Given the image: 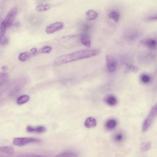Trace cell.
Returning a JSON list of instances; mask_svg holds the SVG:
<instances>
[{
	"label": "cell",
	"instance_id": "cell-27",
	"mask_svg": "<svg viewBox=\"0 0 157 157\" xmlns=\"http://www.w3.org/2000/svg\"><path fill=\"white\" fill-rule=\"evenodd\" d=\"M123 136L121 134H118L115 136V140L118 141H121L123 139Z\"/></svg>",
	"mask_w": 157,
	"mask_h": 157
},
{
	"label": "cell",
	"instance_id": "cell-2",
	"mask_svg": "<svg viewBox=\"0 0 157 157\" xmlns=\"http://www.w3.org/2000/svg\"><path fill=\"white\" fill-rule=\"evenodd\" d=\"M156 115L157 105L156 104L152 108L148 116L143 123L142 131L143 132H145L148 130L154 121Z\"/></svg>",
	"mask_w": 157,
	"mask_h": 157
},
{
	"label": "cell",
	"instance_id": "cell-23",
	"mask_svg": "<svg viewBox=\"0 0 157 157\" xmlns=\"http://www.w3.org/2000/svg\"><path fill=\"white\" fill-rule=\"evenodd\" d=\"M7 29L6 27L2 23L0 25V40L5 36Z\"/></svg>",
	"mask_w": 157,
	"mask_h": 157
},
{
	"label": "cell",
	"instance_id": "cell-30",
	"mask_svg": "<svg viewBox=\"0 0 157 157\" xmlns=\"http://www.w3.org/2000/svg\"><path fill=\"white\" fill-rule=\"evenodd\" d=\"M1 69L3 71L6 70H7V67L6 66H3L2 67Z\"/></svg>",
	"mask_w": 157,
	"mask_h": 157
},
{
	"label": "cell",
	"instance_id": "cell-5",
	"mask_svg": "<svg viewBox=\"0 0 157 157\" xmlns=\"http://www.w3.org/2000/svg\"><path fill=\"white\" fill-rule=\"evenodd\" d=\"M106 64L108 70L110 72L115 71L117 66V62L115 58L110 55H107L106 57Z\"/></svg>",
	"mask_w": 157,
	"mask_h": 157
},
{
	"label": "cell",
	"instance_id": "cell-28",
	"mask_svg": "<svg viewBox=\"0 0 157 157\" xmlns=\"http://www.w3.org/2000/svg\"><path fill=\"white\" fill-rule=\"evenodd\" d=\"M37 52V49L36 48H32L30 49V53L31 54L35 55Z\"/></svg>",
	"mask_w": 157,
	"mask_h": 157
},
{
	"label": "cell",
	"instance_id": "cell-7",
	"mask_svg": "<svg viewBox=\"0 0 157 157\" xmlns=\"http://www.w3.org/2000/svg\"><path fill=\"white\" fill-rule=\"evenodd\" d=\"M140 43L143 47L151 49H154L156 47V41L153 39H146L141 40Z\"/></svg>",
	"mask_w": 157,
	"mask_h": 157
},
{
	"label": "cell",
	"instance_id": "cell-10",
	"mask_svg": "<svg viewBox=\"0 0 157 157\" xmlns=\"http://www.w3.org/2000/svg\"><path fill=\"white\" fill-rule=\"evenodd\" d=\"M98 15L97 13L92 10H88L85 13L86 19L89 21L95 20L98 17Z\"/></svg>",
	"mask_w": 157,
	"mask_h": 157
},
{
	"label": "cell",
	"instance_id": "cell-12",
	"mask_svg": "<svg viewBox=\"0 0 157 157\" xmlns=\"http://www.w3.org/2000/svg\"><path fill=\"white\" fill-rule=\"evenodd\" d=\"M54 6V5L50 3L41 4L37 7L36 9L37 11L41 12L47 11L53 7Z\"/></svg>",
	"mask_w": 157,
	"mask_h": 157
},
{
	"label": "cell",
	"instance_id": "cell-11",
	"mask_svg": "<svg viewBox=\"0 0 157 157\" xmlns=\"http://www.w3.org/2000/svg\"><path fill=\"white\" fill-rule=\"evenodd\" d=\"M80 40L82 44L86 47L90 48L91 47V41L87 35H82L81 37Z\"/></svg>",
	"mask_w": 157,
	"mask_h": 157
},
{
	"label": "cell",
	"instance_id": "cell-8",
	"mask_svg": "<svg viewBox=\"0 0 157 157\" xmlns=\"http://www.w3.org/2000/svg\"><path fill=\"white\" fill-rule=\"evenodd\" d=\"M27 131L30 133H41L45 132L46 128L43 126H41L36 127H33L30 126H28L26 128Z\"/></svg>",
	"mask_w": 157,
	"mask_h": 157
},
{
	"label": "cell",
	"instance_id": "cell-17",
	"mask_svg": "<svg viewBox=\"0 0 157 157\" xmlns=\"http://www.w3.org/2000/svg\"><path fill=\"white\" fill-rule=\"evenodd\" d=\"M30 99V97L28 95H23L20 97L17 100V103L19 105L24 104L28 101Z\"/></svg>",
	"mask_w": 157,
	"mask_h": 157
},
{
	"label": "cell",
	"instance_id": "cell-6",
	"mask_svg": "<svg viewBox=\"0 0 157 157\" xmlns=\"http://www.w3.org/2000/svg\"><path fill=\"white\" fill-rule=\"evenodd\" d=\"M64 24L62 22H57L51 24L46 27L45 32L47 34H51L63 29Z\"/></svg>",
	"mask_w": 157,
	"mask_h": 157
},
{
	"label": "cell",
	"instance_id": "cell-15",
	"mask_svg": "<svg viewBox=\"0 0 157 157\" xmlns=\"http://www.w3.org/2000/svg\"><path fill=\"white\" fill-rule=\"evenodd\" d=\"M78 154L74 152H67L59 154L53 157H78Z\"/></svg>",
	"mask_w": 157,
	"mask_h": 157
},
{
	"label": "cell",
	"instance_id": "cell-18",
	"mask_svg": "<svg viewBox=\"0 0 157 157\" xmlns=\"http://www.w3.org/2000/svg\"><path fill=\"white\" fill-rule=\"evenodd\" d=\"M120 15L117 11H114L111 12L109 15V18L115 22L117 23L119 19Z\"/></svg>",
	"mask_w": 157,
	"mask_h": 157
},
{
	"label": "cell",
	"instance_id": "cell-24",
	"mask_svg": "<svg viewBox=\"0 0 157 157\" xmlns=\"http://www.w3.org/2000/svg\"><path fill=\"white\" fill-rule=\"evenodd\" d=\"M141 80L144 83H148L150 81V78L148 75H143L141 77Z\"/></svg>",
	"mask_w": 157,
	"mask_h": 157
},
{
	"label": "cell",
	"instance_id": "cell-3",
	"mask_svg": "<svg viewBox=\"0 0 157 157\" xmlns=\"http://www.w3.org/2000/svg\"><path fill=\"white\" fill-rule=\"evenodd\" d=\"M41 140L37 138L30 137H18L15 138L13 142V144L18 146H23L31 143H39Z\"/></svg>",
	"mask_w": 157,
	"mask_h": 157
},
{
	"label": "cell",
	"instance_id": "cell-31",
	"mask_svg": "<svg viewBox=\"0 0 157 157\" xmlns=\"http://www.w3.org/2000/svg\"><path fill=\"white\" fill-rule=\"evenodd\" d=\"M0 157H9L8 156L0 154Z\"/></svg>",
	"mask_w": 157,
	"mask_h": 157
},
{
	"label": "cell",
	"instance_id": "cell-29",
	"mask_svg": "<svg viewBox=\"0 0 157 157\" xmlns=\"http://www.w3.org/2000/svg\"><path fill=\"white\" fill-rule=\"evenodd\" d=\"M157 19L156 15L150 16L149 18V20H155Z\"/></svg>",
	"mask_w": 157,
	"mask_h": 157
},
{
	"label": "cell",
	"instance_id": "cell-25",
	"mask_svg": "<svg viewBox=\"0 0 157 157\" xmlns=\"http://www.w3.org/2000/svg\"><path fill=\"white\" fill-rule=\"evenodd\" d=\"M8 41V40L6 37L4 36L0 40V44L2 45H6Z\"/></svg>",
	"mask_w": 157,
	"mask_h": 157
},
{
	"label": "cell",
	"instance_id": "cell-4",
	"mask_svg": "<svg viewBox=\"0 0 157 157\" xmlns=\"http://www.w3.org/2000/svg\"><path fill=\"white\" fill-rule=\"evenodd\" d=\"M18 9L16 7H13L9 11L7 14L2 22L7 29L12 25L14 19L16 15Z\"/></svg>",
	"mask_w": 157,
	"mask_h": 157
},
{
	"label": "cell",
	"instance_id": "cell-21",
	"mask_svg": "<svg viewBox=\"0 0 157 157\" xmlns=\"http://www.w3.org/2000/svg\"><path fill=\"white\" fill-rule=\"evenodd\" d=\"M117 100L116 98L113 96H110L106 99V103L110 106H114L116 104Z\"/></svg>",
	"mask_w": 157,
	"mask_h": 157
},
{
	"label": "cell",
	"instance_id": "cell-26",
	"mask_svg": "<svg viewBox=\"0 0 157 157\" xmlns=\"http://www.w3.org/2000/svg\"><path fill=\"white\" fill-rule=\"evenodd\" d=\"M22 157H48L42 155L36 154H29L23 156Z\"/></svg>",
	"mask_w": 157,
	"mask_h": 157
},
{
	"label": "cell",
	"instance_id": "cell-13",
	"mask_svg": "<svg viewBox=\"0 0 157 157\" xmlns=\"http://www.w3.org/2000/svg\"><path fill=\"white\" fill-rule=\"evenodd\" d=\"M0 151L7 154L12 155L14 152V150L12 146H1L0 147Z\"/></svg>",
	"mask_w": 157,
	"mask_h": 157
},
{
	"label": "cell",
	"instance_id": "cell-14",
	"mask_svg": "<svg viewBox=\"0 0 157 157\" xmlns=\"http://www.w3.org/2000/svg\"><path fill=\"white\" fill-rule=\"evenodd\" d=\"M151 142L150 141L141 143L140 145L141 152L144 153L149 150L151 148Z\"/></svg>",
	"mask_w": 157,
	"mask_h": 157
},
{
	"label": "cell",
	"instance_id": "cell-22",
	"mask_svg": "<svg viewBox=\"0 0 157 157\" xmlns=\"http://www.w3.org/2000/svg\"><path fill=\"white\" fill-rule=\"evenodd\" d=\"M52 48L50 46H47L40 49L39 52L41 53H49L51 52Z\"/></svg>",
	"mask_w": 157,
	"mask_h": 157
},
{
	"label": "cell",
	"instance_id": "cell-1",
	"mask_svg": "<svg viewBox=\"0 0 157 157\" xmlns=\"http://www.w3.org/2000/svg\"><path fill=\"white\" fill-rule=\"evenodd\" d=\"M99 53V51L97 49L82 50L58 57L55 59L54 62L56 65H60L93 57Z\"/></svg>",
	"mask_w": 157,
	"mask_h": 157
},
{
	"label": "cell",
	"instance_id": "cell-9",
	"mask_svg": "<svg viewBox=\"0 0 157 157\" xmlns=\"http://www.w3.org/2000/svg\"><path fill=\"white\" fill-rule=\"evenodd\" d=\"M96 120L94 118L90 117L87 118L85 121V126L87 128H93L97 125Z\"/></svg>",
	"mask_w": 157,
	"mask_h": 157
},
{
	"label": "cell",
	"instance_id": "cell-19",
	"mask_svg": "<svg viewBox=\"0 0 157 157\" xmlns=\"http://www.w3.org/2000/svg\"><path fill=\"white\" fill-rule=\"evenodd\" d=\"M31 54L28 52H25L20 53L18 56V59L22 62H25L29 59Z\"/></svg>",
	"mask_w": 157,
	"mask_h": 157
},
{
	"label": "cell",
	"instance_id": "cell-20",
	"mask_svg": "<svg viewBox=\"0 0 157 157\" xmlns=\"http://www.w3.org/2000/svg\"><path fill=\"white\" fill-rule=\"evenodd\" d=\"M117 124V122L115 120L111 119L107 122L106 127L108 129H112L116 127Z\"/></svg>",
	"mask_w": 157,
	"mask_h": 157
},
{
	"label": "cell",
	"instance_id": "cell-16",
	"mask_svg": "<svg viewBox=\"0 0 157 157\" xmlns=\"http://www.w3.org/2000/svg\"><path fill=\"white\" fill-rule=\"evenodd\" d=\"M126 67L124 70V72L126 73L131 72H137L138 71V68L136 66L132 64H126Z\"/></svg>",
	"mask_w": 157,
	"mask_h": 157
}]
</instances>
